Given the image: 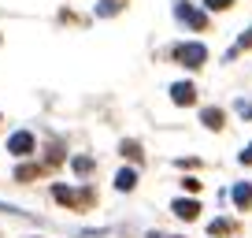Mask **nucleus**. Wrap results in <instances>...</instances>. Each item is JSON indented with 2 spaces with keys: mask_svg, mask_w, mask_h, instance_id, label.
Returning a JSON list of instances; mask_svg holds the SVG:
<instances>
[{
  "mask_svg": "<svg viewBox=\"0 0 252 238\" xmlns=\"http://www.w3.org/2000/svg\"><path fill=\"white\" fill-rule=\"evenodd\" d=\"M149 238H167V235H149Z\"/></svg>",
  "mask_w": 252,
  "mask_h": 238,
  "instance_id": "21",
  "label": "nucleus"
},
{
  "mask_svg": "<svg viewBox=\"0 0 252 238\" xmlns=\"http://www.w3.org/2000/svg\"><path fill=\"white\" fill-rule=\"evenodd\" d=\"M119 149H123V157H130V160H141V145H137V142H123Z\"/></svg>",
  "mask_w": 252,
  "mask_h": 238,
  "instance_id": "14",
  "label": "nucleus"
},
{
  "mask_svg": "<svg viewBox=\"0 0 252 238\" xmlns=\"http://www.w3.org/2000/svg\"><path fill=\"white\" fill-rule=\"evenodd\" d=\"M171 101L178 104V108H189V104L197 101V89H193V82H174V86H171Z\"/></svg>",
  "mask_w": 252,
  "mask_h": 238,
  "instance_id": "5",
  "label": "nucleus"
},
{
  "mask_svg": "<svg viewBox=\"0 0 252 238\" xmlns=\"http://www.w3.org/2000/svg\"><path fill=\"white\" fill-rule=\"evenodd\" d=\"M137 186V171L134 167H123V171L115 175V190H123V194H130Z\"/></svg>",
  "mask_w": 252,
  "mask_h": 238,
  "instance_id": "7",
  "label": "nucleus"
},
{
  "mask_svg": "<svg viewBox=\"0 0 252 238\" xmlns=\"http://www.w3.org/2000/svg\"><path fill=\"white\" fill-rule=\"evenodd\" d=\"M241 164H252V145H249V149L241 153Z\"/></svg>",
  "mask_w": 252,
  "mask_h": 238,
  "instance_id": "20",
  "label": "nucleus"
},
{
  "mask_svg": "<svg viewBox=\"0 0 252 238\" xmlns=\"http://www.w3.org/2000/svg\"><path fill=\"white\" fill-rule=\"evenodd\" d=\"M182 186H186L189 194H197V190H200V179H193V175H189V179H182Z\"/></svg>",
  "mask_w": 252,
  "mask_h": 238,
  "instance_id": "18",
  "label": "nucleus"
},
{
  "mask_svg": "<svg viewBox=\"0 0 252 238\" xmlns=\"http://www.w3.org/2000/svg\"><path fill=\"white\" fill-rule=\"evenodd\" d=\"M204 8L208 11H226V8H234V0H204Z\"/></svg>",
  "mask_w": 252,
  "mask_h": 238,
  "instance_id": "15",
  "label": "nucleus"
},
{
  "mask_svg": "<svg viewBox=\"0 0 252 238\" xmlns=\"http://www.w3.org/2000/svg\"><path fill=\"white\" fill-rule=\"evenodd\" d=\"M237 48H252V26L241 34V38H237Z\"/></svg>",
  "mask_w": 252,
  "mask_h": 238,
  "instance_id": "17",
  "label": "nucleus"
},
{
  "mask_svg": "<svg viewBox=\"0 0 252 238\" xmlns=\"http://www.w3.org/2000/svg\"><path fill=\"white\" fill-rule=\"evenodd\" d=\"M71 167H74L78 175H89V171H93V160H89V157H74V160H71Z\"/></svg>",
  "mask_w": 252,
  "mask_h": 238,
  "instance_id": "13",
  "label": "nucleus"
},
{
  "mask_svg": "<svg viewBox=\"0 0 252 238\" xmlns=\"http://www.w3.org/2000/svg\"><path fill=\"white\" fill-rule=\"evenodd\" d=\"M37 175H41V164H26V160H23V164L15 167V179H19V183H30V179H37Z\"/></svg>",
  "mask_w": 252,
  "mask_h": 238,
  "instance_id": "10",
  "label": "nucleus"
},
{
  "mask_svg": "<svg viewBox=\"0 0 252 238\" xmlns=\"http://www.w3.org/2000/svg\"><path fill=\"white\" fill-rule=\"evenodd\" d=\"M237 112H241L245 119H252V104H249V101H237Z\"/></svg>",
  "mask_w": 252,
  "mask_h": 238,
  "instance_id": "19",
  "label": "nucleus"
},
{
  "mask_svg": "<svg viewBox=\"0 0 252 238\" xmlns=\"http://www.w3.org/2000/svg\"><path fill=\"white\" fill-rule=\"evenodd\" d=\"M174 60H178L182 67H189V71H197V67H204L208 60V48L200 45V41H182V45H174Z\"/></svg>",
  "mask_w": 252,
  "mask_h": 238,
  "instance_id": "1",
  "label": "nucleus"
},
{
  "mask_svg": "<svg viewBox=\"0 0 252 238\" xmlns=\"http://www.w3.org/2000/svg\"><path fill=\"white\" fill-rule=\"evenodd\" d=\"M119 8H123L119 0H100V4H96V15H100V19H104V15H115Z\"/></svg>",
  "mask_w": 252,
  "mask_h": 238,
  "instance_id": "11",
  "label": "nucleus"
},
{
  "mask_svg": "<svg viewBox=\"0 0 252 238\" xmlns=\"http://www.w3.org/2000/svg\"><path fill=\"white\" fill-rule=\"evenodd\" d=\"M33 149H37V138H33L30 130H15V134L8 138V153H15L19 160H26Z\"/></svg>",
  "mask_w": 252,
  "mask_h": 238,
  "instance_id": "2",
  "label": "nucleus"
},
{
  "mask_svg": "<svg viewBox=\"0 0 252 238\" xmlns=\"http://www.w3.org/2000/svg\"><path fill=\"white\" fill-rule=\"evenodd\" d=\"M222 119H226V116H222V108H204V112H200V123H204L208 130H219Z\"/></svg>",
  "mask_w": 252,
  "mask_h": 238,
  "instance_id": "9",
  "label": "nucleus"
},
{
  "mask_svg": "<svg viewBox=\"0 0 252 238\" xmlns=\"http://www.w3.org/2000/svg\"><path fill=\"white\" fill-rule=\"evenodd\" d=\"M52 198L60 201V205H67V208H78L82 201H93V194H78V190H71V186L56 183V186H52Z\"/></svg>",
  "mask_w": 252,
  "mask_h": 238,
  "instance_id": "4",
  "label": "nucleus"
},
{
  "mask_svg": "<svg viewBox=\"0 0 252 238\" xmlns=\"http://www.w3.org/2000/svg\"><path fill=\"white\" fill-rule=\"evenodd\" d=\"M208 231H212V235H230L234 223H230V220H212V223H208Z\"/></svg>",
  "mask_w": 252,
  "mask_h": 238,
  "instance_id": "12",
  "label": "nucleus"
},
{
  "mask_svg": "<svg viewBox=\"0 0 252 238\" xmlns=\"http://www.w3.org/2000/svg\"><path fill=\"white\" fill-rule=\"evenodd\" d=\"M230 198H234V205H237V208H249V205H252V183H237Z\"/></svg>",
  "mask_w": 252,
  "mask_h": 238,
  "instance_id": "8",
  "label": "nucleus"
},
{
  "mask_svg": "<svg viewBox=\"0 0 252 238\" xmlns=\"http://www.w3.org/2000/svg\"><path fill=\"white\" fill-rule=\"evenodd\" d=\"M48 164H63V149L60 145H48Z\"/></svg>",
  "mask_w": 252,
  "mask_h": 238,
  "instance_id": "16",
  "label": "nucleus"
},
{
  "mask_svg": "<svg viewBox=\"0 0 252 238\" xmlns=\"http://www.w3.org/2000/svg\"><path fill=\"white\" fill-rule=\"evenodd\" d=\"M171 208H174V216H178V220H197V216H200V205H197L193 198H178Z\"/></svg>",
  "mask_w": 252,
  "mask_h": 238,
  "instance_id": "6",
  "label": "nucleus"
},
{
  "mask_svg": "<svg viewBox=\"0 0 252 238\" xmlns=\"http://www.w3.org/2000/svg\"><path fill=\"white\" fill-rule=\"evenodd\" d=\"M174 15H178L186 26H193V30H204V26H208V15H204L200 8H193V4H186V0H178V4H174Z\"/></svg>",
  "mask_w": 252,
  "mask_h": 238,
  "instance_id": "3",
  "label": "nucleus"
}]
</instances>
